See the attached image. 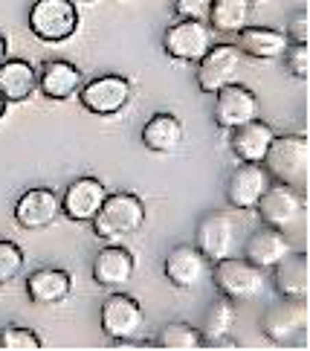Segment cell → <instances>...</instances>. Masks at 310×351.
Listing matches in <instances>:
<instances>
[{"instance_id":"obj_1","label":"cell","mask_w":310,"mask_h":351,"mask_svg":"<svg viewBox=\"0 0 310 351\" xmlns=\"http://www.w3.org/2000/svg\"><path fill=\"white\" fill-rule=\"evenodd\" d=\"M264 171L272 183L307 192L310 183V143L305 134H276L267 148Z\"/></svg>"},{"instance_id":"obj_2","label":"cell","mask_w":310,"mask_h":351,"mask_svg":"<svg viewBox=\"0 0 310 351\" xmlns=\"http://www.w3.org/2000/svg\"><path fill=\"white\" fill-rule=\"evenodd\" d=\"M145 218H148V209L140 195L107 192L102 209H99L96 218L90 221V227L99 241L114 244V241H122V238L140 232L145 227Z\"/></svg>"},{"instance_id":"obj_3","label":"cell","mask_w":310,"mask_h":351,"mask_svg":"<svg viewBox=\"0 0 310 351\" xmlns=\"http://www.w3.org/2000/svg\"><path fill=\"white\" fill-rule=\"evenodd\" d=\"M209 279H212L215 291L235 305L255 302L267 291V270L250 265L244 256H227L215 261L212 270H209Z\"/></svg>"},{"instance_id":"obj_4","label":"cell","mask_w":310,"mask_h":351,"mask_svg":"<svg viewBox=\"0 0 310 351\" xmlns=\"http://www.w3.org/2000/svg\"><path fill=\"white\" fill-rule=\"evenodd\" d=\"M99 322L107 340H114L116 346H136L145 334V308L136 302L133 296L122 291H110V296L99 308Z\"/></svg>"},{"instance_id":"obj_5","label":"cell","mask_w":310,"mask_h":351,"mask_svg":"<svg viewBox=\"0 0 310 351\" xmlns=\"http://www.w3.org/2000/svg\"><path fill=\"white\" fill-rule=\"evenodd\" d=\"M27 23H29V32L38 41L61 44L79 32L81 15L73 0H35L29 6Z\"/></svg>"},{"instance_id":"obj_6","label":"cell","mask_w":310,"mask_h":351,"mask_svg":"<svg viewBox=\"0 0 310 351\" xmlns=\"http://www.w3.org/2000/svg\"><path fill=\"white\" fill-rule=\"evenodd\" d=\"M310 328V308L299 299H281L270 305L261 317V334L276 346H305Z\"/></svg>"},{"instance_id":"obj_7","label":"cell","mask_w":310,"mask_h":351,"mask_svg":"<svg viewBox=\"0 0 310 351\" xmlns=\"http://www.w3.org/2000/svg\"><path fill=\"white\" fill-rule=\"evenodd\" d=\"M133 99V84L131 79L119 76V73H105L90 82L81 84L79 102L84 110H90L96 117H116L122 114Z\"/></svg>"},{"instance_id":"obj_8","label":"cell","mask_w":310,"mask_h":351,"mask_svg":"<svg viewBox=\"0 0 310 351\" xmlns=\"http://www.w3.org/2000/svg\"><path fill=\"white\" fill-rule=\"evenodd\" d=\"M305 209H307L305 192L290 189V186H281V183H270V189L255 206L264 227L281 230V232H293L296 227H302Z\"/></svg>"},{"instance_id":"obj_9","label":"cell","mask_w":310,"mask_h":351,"mask_svg":"<svg viewBox=\"0 0 310 351\" xmlns=\"http://www.w3.org/2000/svg\"><path fill=\"white\" fill-rule=\"evenodd\" d=\"M215 44V29L206 21H175L163 32V53L185 64H197Z\"/></svg>"},{"instance_id":"obj_10","label":"cell","mask_w":310,"mask_h":351,"mask_svg":"<svg viewBox=\"0 0 310 351\" xmlns=\"http://www.w3.org/2000/svg\"><path fill=\"white\" fill-rule=\"evenodd\" d=\"M244 70V53L235 44H215L197 61V87L201 93L215 96L227 84H235Z\"/></svg>"},{"instance_id":"obj_11","label":"cell","mask_w":310,"mask_h":351,"mask_svg":"<svg viewBox=\"0 0 310 351\" xmlns=\"http://www.w3.org/2000/svg\"><path fill=\"white\" fill-rule=\"evenodd\" d=\"M212 119L223 131L241 128V125H246V122L261 119V102H258V96L246 84H241V82L227 84L223 90L215 93Z\"/></svg>"},{"instance_id":"obj_12","label":"cell","mask_w":310,"mask_h":351,"mask_svg":"<svg viewBox=\"0 0 310 351\" xmlns=\"http://www.w3.org/2000/svg\"><path fill=\"white\" fill-rule=\"evenodd\" d=\"M270 174L264 171L261 162H238L232 169V174L227 178V189L223 197L227 204L238 212H255L258 200L264 197V192L270 189Z\"/></svg>"},{"instance_id":"obj_13","label":"cell","mask_w":310,"mask_h":351,"mask_svg":"<svg viewBox=\"0 0 310 351\" xmlns=\"http://www.w3.org/2000/svg\"><path fill=\"white\" fill-rule=\"evenodd\" d=\"M12 218L21 230H47L61 218V195L49 186H32L12 209Z\"/></svg>"},{"instance_id":"obj_14","label":"cell","mask_w":310,"mask_h":351,"mask_svg":"<svg viewBox=\"0 0 310 351\" xmlns=\"http://www.w3.org/2000/svg\"><path fill=\"white\" fill-rule=\"evenodd\" d=\"M209 270H212V261H209L194 244H177L166 253L163 261V273L166 279L177 287V291H197L206 279Z\"/></svg>"},{"instance_id":"obj_15","label":"cell","mask_w":310,"mask_h":351,"mask_svg":"<svg viewBox=\"0 0 310 351\" xmlns=\"http://www.w3.org/2000/svg\"><path fill=\"white\" fill-rule=\"evenodd\" d=\"M107 197V186L99 178H79L61 192V215L73 223H90Z\"/></svg>"},{"instance_id":"obj_16","label":"cell","mask_w":310,"mask_h":351,"mask_svg":"<svg viewBox=\"0 0 310 351\" xmlns=\"http://www.w3.org/2000/svg\"><path fill=\"white\" fill-rule=\"evenodd\" d=\"M235 241H238V227H235L232 215H227V212H209V215H203L201 223H197L194 247L201 250L212 265L235 253Z\"/></svg>"},{"instance_id":"obj_17","label":"cell","mask_w":310,"mask_h":351,"mask_svg":"<svg viewBox=\"0 0 310 351\" xmlns=\"http://www.w3.org/2000/svg\"><path fill=\"white\" fill-rule=\"evenodd\" d=\"M84 84V73L79 64L67 58H47L38 67V93L53 99V102H67V99L79 96Z\"/></svg>"},{"instance_id":"obj_18","label":"cell","mask_w":310,"mask_h":351,"mask_svg":"<svg viewBox=\"0 0 310 351\" xmlns=\"http://www.w3.org/2000/svg\"><path fill=\"white\" fill-rule=\"evenodd\" d=\"M136 273V258L128 247L122 244H107L96 253L93 258V282L107 291H122Z\"/></svg>"},{"instance_id":"obj_19","label":"cell","mask_w":310,"mask_h":351,"mask_svg":"<svg viewBox=\"0 0 310 351\" xmlns=\"http://www.w3.org/2000/svg\"><path fill=\"white\" fill-rule=\"evenodd\" d=\"M270 273H272L270 276L272 291L281 299H299V302H307L310 299V265H307L305 250L287 253Z\"/></svg>"},{"instance_id":"obj_20","label":"cell","mask_w":310,"mask_h":351,"mask_svg":"<svg viewBox=\"0 0 310 351\" xmlns=\"http://www.w3.org/2000/svg\"><path fill=\"white\" fill-rule=\"evenodd\" d=\"M287 253H293L290 235L281 230L264 227V223L246 238V244H244V258L261 270H272Z\"/></svg>"},{"instance_id":"obj_21","label":"cell","mask_w":310,"mask_h":351,"mask_svg":"<svg viewBox=\"0 0 310 351\" xmlns=\"http://www.w3.org/2000/svg\"><path fill=\"white\" fill-rule=\"evenodd\" d=\"M73 293V276L61 267H38L27 276V296L32 305H61Z\"/></svg>"},{"instance_id":"obj_22","label":"cell","mask_w":310,"mask_h":351,"mask_svg":"<svg viewBox=\"0 0 310 351\" xmlns=\"http://www.w3.org/2000/svg\"><path fill=\"white\" fill-rule=\"evenodd\" d=\"M272 136H276V131H272L270 122L264 119L246 122L241 128L229 131V152L235 154L238 162H264Z\"/></svg>"},{"instance_id":"obj_23","label":"cell","mask_w":310,"mask_h":351,"mask_svg":"<svg viewBox=\"0 0 310 351\" xmlns=\"http://www.w3.org/2000/svg\"><path fill=\"white\" fill-rule=\"evenodd\" d=\"M183 136H185V128L177 114H171V110H159L142 125V134L140 140L148 152L154 154H175L177 148L183 145Z\"/></svg>"},{"instance_id":"obj_24","label":"cell","mask_w":310,"mask_h":351,"mask_svg":"<svg viewBox=\"0 0 310 351\" xmlns=\"http://www.w3.org/2000/svg\"><path fill=\"white\" fill-rule=\"evenodd\" d=\"M0 93L12 102H27L32 93H38V67H32L27 58H6L0 64Z\"/></svg>"},{"instance_id":"obj_25","label":"cell","mask_w":310,"mask_h":351,"mask_svg":"<svg viewBox=\"0 0 310 351\" xmlns=\"http://www.w3.org/2000/svg\"><path fill=\"white\" fill-rule=\"evenodd\" d=\"M244 53V58H258V61H276L284 56V49L290 47L287 35L281 29L272 27H244L238 32V44H235Z\"/></svg>"},{"instance_id":"obj_26","label":"cell","mask_w":310,"mask_h":351,"mask_svg":"<svg viewBox=\"0 0 310 351\" xmlns=\"http://www.w3.org/2000/svg\"><path fill=\"white\" fill-rule=\"evenodd\" d=\"M253 12H255L253 0H215L212 9H209L206 23L215 32L238 35L244 27H250L253 23Z\"/></svg>"},{"instance_id":"obj_27","label":"cell","mask_w":310,"mask_h":351,"mask_svg":"<svg viewBox=\"0 0 310 351\" xmlns=\"http://www.w3.org/2000/svg\"><path fill=\"white\" fill-rule=\"evenodd\" d=\"M235 317H238V311H235V302H229L227 296H218L215 302L209 305L206 317H203V325H201L203 346L209 348L215 340H223V337H229L232 328H235Z\"/></svg>"},{"instance_id":"obj_28","label":"cell","mask_w":310,"mask_h":351,"mask_svg":"<svg viewBox=\"0 0 310 351\" xmlns=\"http://www.w3.org/2000/svg\"><path fill=\"white\" fill-rule=\"evenodd\" d=\"M157 348H203V334L192 322H168L154 337Z\"/></svg>"},{"instance_id":"obj_29","label":"cell","mask_w":310,"mask_h":351,"mask_svg":"<svg viewBox=\"0 0 310 351\" xmlns=\"http://www.w3.org/2000/svg\"><path fill=\"white\" fill-rule=\"evenodd\" d=\"M23 265H27L23 250L15 241H9V238H0V285L15 282L23 273Z\"/></svg>"},{"instance_id":"obj_30","label":"cell","mask_w":310,"mask_h":351,"mask_svg":"<svg viewBox=\"0 0 310 351\" xmlns=\"http://www.w3.org/2000/svg\"><path fill=\"white\" fill-rule=\"evenodd\" d=\"M41 337L32 328L23 325H6L0 328V348H12V351H27V348H41Z\"/></svg>"},{"instance_id":"obj_31","label":"cell","mask_w":310,"mask_h":351,"mask_svg":"<svg viewBox=\"0 0 310 351\" xmlns=\"http://www.w3.org/2000/svg\"><path fill=\"white\" fill-rule=\"evenodd\" d=\"M284 67H287V73L293 79L305 82L310 76V49L307 44H290L287 49H284Z\"/></svg>"},{"instance_id":"obj_32","label":"cell","mask_w":310,"mask_h":351,"mask_svg":"<svg viewBox=\"0 0 310 351\" xmlns=\"http://www.w3.org/2000/svg\"><path fill=\"white\" fill-rule=\"evenodd\" d=\"M212 3L215 0H175L171 12H175L177 21H206Z\"/></svg>"},{"instance_id":"obj_33","label":"cell","mask_w":310,"mask_h":351,"mask_svg":"<svg viewBox=\"0 0 310 351\" xmlns=\"http://www.w3.org/2000/svg\"><path fill=\"white\" fill-rule=\"evenodd\" d=\"M284 35H287L290 44H307L310 41V15H307V9L293 12V15L287 18V29H284Z\"/></svg>"},{"instance_id":"obj_34","label":"cell","mask_w":310,"mask_h":351,"mask_svg":"<svg viewBox=\"0 0 310 351\" xmlns=\"http://www.w3.org/2000/svg\"><path fill=\"white\" fill-rule=\"evenodd\" d=\"M6 58H9V44H6V35L0 32V64H3Z\"/></svg>"},{"instance_id":"obj_35","label":"cell","mask_w":310,"mask_h":351,"mask_svg":"<svg viewBox=\"0 0 310 351\" xmlns=\"http://www.w3.org/2000/svg\"><path fill=\"white\" fill-rule=\"evenodd\" d=\"M6 108H9V102H6V99H3V93H0V119H3V117H6Z\"/></svg>"},{"instance_id":"obj_36","label":"cell","mask_w":310,"mask_h":351,"mask_svg":"<svg viewBox=\"0 0 310 351\" xmlns=\"http://www.w3.org/2000/svg\"><path fill=\"white\" fill-rule=\"evenodd\" d=\"M84 3H93V0H84Z\"/></svg>"}]
</instances>
